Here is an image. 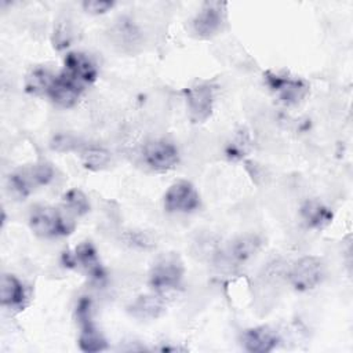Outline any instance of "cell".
Wrapping results in <instances>:
<instances>
[{
    "label": "cell",
    "instance_id": "6da1fadb",
    "mask_svg": "<svg viewBox=\"0 0 353 353\" xmlns=\"http://www.w3.org/2000/svg\"><path fill=\"white\" fill-rule=\"evenodd\" d=\"M29 226L36 236L43 239L68 236L74 229V223L68 215L46 204H36L30 208Z\"/></svg>",
    "mask_w": 353,
    "mask_h": 353
},
{
    "label": "cell",
    "instance_id": "7a4b0ae2",
    "mask_svg": "<svg viewBox=\"0 0 353 353\" xmlns=\"http://www.w3.org/2000/svg\"><path fill=\"white\" fill-rule=\"evenodd\" d=\"M183 265L176 255L168 254L159 258L149 272V287L153 292L164 295L181 287Z\"/></svg>",
    "mask_w": 353,
    "mask_h": 353
},
{
    "label": "cell",
    "instance_id": "3957f363",
    "mask_svg": "<svg viewBox=\"0 0 353 353\" xmlns=\"http://www.w3.org/2000/svg\"><path fill=\"white\" fill-rule=\"evenodd\" d=\"M263 80L274 97L285 105H296L309 92V84L303 79L288 73L268 70L263 73Z\"/></svg>",
    "mask_w": 353,
    "mask_h": 353
},
{
    "label": "cell",
    "instance_id": "277c9868",
    "mask_svg": "<svg viewBox=\"0 0 353 353\" xmlns=\"http://www.w3.org/2000/svg\"><path fill=\"white\" fill-rule=\"evenodd\" d=\"M54 171L50 164L41 161L17 170L10 175V188L18 197L29 196L37 186L47 185L52 179Z\"/></svg>",
    "mask_w": 353,
    "mask_h": 353
},
{
    "label": "cell",
    "instance_id": "5b68a950",
    "mask_svg": "<svg viewBox=\"0 0 353 353\" xmlns=\"http://www.w3.org/2000/svg\"><path fill=\"white\" fill-rule=\"evenodd\" d=\"M324 277V265L317 256H302L292 263L288 272V281L296 291L314 288Z\"/></svg>",
    "mask_w": 353,
    "mask_h": 353
},
{
    "label": "cell",
    "instance_id": "8992f818",
    "mask_svg": "<svg viewBox=\"0 0 353 353\" xmlns=\"http://www.w3.org/2000/svg\"><path fill=\"white\" fill-rule=\"evenodd\" d=\"M226 14V4L219 1L204 3L200 11L192 21V30L200 39H210L215 36L223 22Z\"/></svg>",
    "mask_w": 353,
    "mask_h": 353
},
{
    "label": "cell",
    "instance_id": "52a82bcc",
    "mask_svg": "<svg viewBox=\"0 0 353 353\" xmlns=\"http://www.w3.org/2000/svg\"><path fill=\"white\" fill-rule=\"evenodd\" d=\"M76 316L81 327L79 336V346L83 352L94 353L106 349V341L98 332L91 320V302L87 298H81L76 307Z\"/></svg>",
    "mask_w": 353,
    "mask_h": 353
},
{
    "label": "cell",
    "instance_id": "ba28073f",
    "mask_svg": "<svg viewBox=\"0 0 353 353\" xmlns=\"http://www.w3.org/2000/svg\"><path fill=\"white\" fill-rule=\"evenodd\" d=\"M200 205L196 188L188 181L174 182L164 194V208L168 212H192Z\"/></svg>",
    "mask_w": 353,
    "mask_h": 353
},
{
    "label": "cell",
    "instance_id": "9c48e42d",
    "mask_svg": "<svg viewBox=\"0 0 353 353\" xmlns=\"http://www.w3.org/2000/svg\"><path fill=\"white\" fill-rule=\"evenodd\" d=\"M189 116L194 123H201L211 116L214 90L210 83H196L185 90Z\"/></svg>",
    "mask_w": 353,
    "mask_h": 353
},
{
    "label": "cell",
    "instance_id": "30bf717a",
    "mask_svg": "<svg viewBox=\"0 0 353 353\" xmlns=\"http://www.w3.org/2000/svg\"><path fill=\"white\" fill-rule=\"evenodd\" d=\"M142 157L146 165L152 170L157 172H165L176 165L179 160V153L174 143L164 139H157L149 142L143 148Z\"/></svg>",
    "mask_w": 353,
    "mask_h": 353
},
{
    "label": "cell",
    "instance_id": "8fae6325",
    "mask_svg": "<svg viewBox=\"0 0 353 353\" xmlns=\"http://www.w3.org/2000/svg\"><path fill=\"white\" fill-rule=\"evenodd\" d=\"M262 240L259 236L248 233L234 239L221 252V262L228 268H237L251 259L261 248Z\"/></svg>",
    "mask_w": 353,
    "mask_h": 353
},
{
    "label": "cell",
    "instance_id": "7c38bea8",
    "mask_svg": "<svg viewBox=\"0 0 353 353\" xmlns=\"http://www.w3.org/2000/svg\"><path fill=\"white\" fill-rule=\"evenodd\" d=\"M62 72L84 88L92 84L98 74L94 61L87 54L79 51H72L65 55Z\"/></svg>",
    "mask_w": 353,
    "mask_h": 353
},
{
    "label": "cell",
    "instance_id": "4fadbf2b",
    "mask_svg": "<svg viewBox=\"0 0 353 353\" xmlns=\"http://www.w3.org/2000/svg\"><path fill=\"white\" fill-rule=\"evenodd\" d=\"M84 90V87H81L73 79L61 72L55 74L47 97H50L57 105L62 108H70L77 102Z\"/></svg>",
    "mask_w": 353,
    "mask_h": 353
},
{
    "label": "cell",
    "instance_id": "5bb4252c",
    "mask_svg": "<svg viewBox=\"0 0 353 353\" xmlns=\"http://www.w3.org/2000/svg\"><path fill=\"white\" fill-rule=\"evenodd\" d=\"M63 262L66 266L80 265L91 277L101 279L103 276V270L99 263L97 251L90 241H84V243L79 244L76 247L73 255H70L69 252H65Z\"/></svg>",
    "mask_w": 353,
    "mask_h": 353
},
{
    "label": "cell",
    "instance_id": "9a60e30c",
    "mask_svg": "<svg viewBox=\"0 0 353 353\" xmlns=\"http://www.w3.org/2000/svg\"><path fill=\"white\" fill-rule=\"evenodd\" d=\"M279 343V335L274 330L266 325L254 327L245 330L243 334V345L247 352L251 353H268L276 349Z\"/></svg>",
    "mask_w": 353,
    "mask_h": 353
},
{
    "label": "cell",
    "instance_id": "2e32d148",
    "mask_svg": "<svg viewBox=\"0 0 353 353\" xmlns=\"http://www.w3.org/2000/svg\"><path fill=\"white\" fill-rule=\"evenodd\" d=\"M1 305L10 309H22L26 302L23 284L14 274H3L0 284Z\"/></svg>",
    "mask_w": 353,
    "mask_h": 353
},
{
    "label": "cell",
    "instance_id": "e0dca14e",
    "mask_svg": "<svg viewBox=\"0 0 353 353\" xmlns=\"http://www.w3.org/2000/svg\"><path fill=\"white\" fill-rule=\"evenodd\" d=\"M301 216L310 229H323L332 221V211L317 200H307L301 207Z\"/></svg>",
    "mask_w": 353,
    "mask_h": 353
},
{
    "label": "cell",
    "instance_id": "ac0fdd59",
    "mask_svg": "<svg viewBox=\"0 0 353 353\" xmlns=\"http://www.w3.org/2000/svg\"><path fill=\"white\" fill-rule=\"evenodd\" d=\"M112 37L117 46L125 51H134L141 44V32L137 25L127 18H120L113 29Z\"/></svg>",
    "mask_w": 353,
    "mask_h": 353
},
{
    "label": "cell",
    "instance_id": "d6986e66",
    "mask_svg": "<svg viewBox=\"0 0 353 353\" xmlns=\"http://www.w3.org/2000/svg\"><path fill=\"white\" fill-rule=\"evenodd\" d=\"M164 310L163 295L160 294H149L138 296L132 305L130 306V313L137 319H157Z\"/></svg>",
    "mask_w": 353,
    "mask_h": 353
},
{
    "label": "cell",
    "instance_id": "ffe728a7",
    "mask_svg": "<svg viewBox=\"0 0 353 353\" xmlns=\"http://www.w3.org/2000/svg\"><path fill=\"white\" fill-rule=\"evenodd\" d=\"M54 74L46 68H34L26 76L25 90L33 95H47L51 83L54 80Z\"/></svg>",
    "mask_w": 353,
    "mask_h": 353
},
{
    "label": "cell",
    "instance_id": "44dd1931",
    "mask_svg": "<svg viewBox=\"0 0 353 353\" xmlns=\"http://www.w3.org/2000/svg\"><path fill=\"white\" fill-rule=\"evenodd\" d=\"M65 211L74 216H81L90 211V201L87 196L79 189H69L62 196Z\"/></svg>",
    "mask_w": 353,
    "mask_h": 353
},
{
    "label": "cell",
    "instance_id": "7402d4cb",
    "mask_svg": "<svg viewBox=\"0 0 353 353\" xmlns=\"http://www.w3.org/2000/svg\"><path fill=\"white\" fill-rule=\"evenodd\" d=\"M110 161V153L98 146H90L81 152V163L87 170L99 171L105 168Z\"/></svg>",
    "mask_w": 353,
    "mask_h": 353
},
{
    "label": "cell",
    "instance_id": "603a6c76",
    "mask_svg": "<svg viewBox=\"0 0 353 353\" xmlns=\"http://www.w3.org/2000/svg\"><path fill=\"white\" fill-rule=\"evenodd\" d=\"M250 148V141L247 138V134L239 132L236 138L228 145L226 148V154L232 159H241Z\"/></svg>",
    "mask_w": 353,
    "mask_h": 353
},
{
    "label": "cell",
    "instance_id": "cb8c5ba5",
    "mask_svg": "<svg viewBox=\"0 0 353 353\" xmlns=\"http://www.w3.org/2000/svg\"><path fill=\"white\" fill-rule=\"evenodd\" d=\"M72 39V30L70 26L68 23V21H63L61 23H58V26L54 30V46L61 50L69 46Z\"/></svg>",
    "mask_w": 353,
    "mask_h": 353
},
{
    "label": "cell",
    "instance_id": "d4e9b609",
    "mask_svg": "<svg viewBox=\"0 0 353 353\" xmlns=\"http://www.w3.org/2000/svg\"><path fill=\"white\" fill-rule=\"evenodd\" d=\"M113 6H114L113 1H106V0H85L81 3L83 10L88 14H94V15L105 14L109 10H112Z\"/></svg>",
    "mask_w": 353,
    "mask_h": 353
},
{
    "label": "cell",
    "instance_id": "484cf974",
    "mask_svg": "<svg viewBox=\"0 0 353 353\" xmlns=\"http://www.w3.org/2000/svg\"><path fill=\"white\" fill-rule=\"evenodd\" d=\"M127 236H128L127 241H128L131 245H134V247L146 248V247H149V245L152 244L150 239H149L145 233H142V232H130Z\"/></svg>",
    "mask_w": 353,
    "mask_h": 353
}]
</instances>
